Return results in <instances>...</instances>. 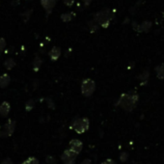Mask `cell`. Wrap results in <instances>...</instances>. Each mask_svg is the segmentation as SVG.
<instances>
[{"instance_id": "cell-4", "label": "cell", "mask_w": 164, "mask_h": 164, "mask_svg": "<svg viewBox=\"0 0 164 164\" xmlns=\"http://www.w3.org/2000/svg\"><path fill=\"white\" fill-rule=\"evenodd\" d=\"M96 90V83L91 78H86L81 83V93L84 96L88 98L94 94Z\"/></svg>"}, {"instance_id": "cell-18", "label": "cell", "mask_w": 164, "mask_h": 164, "mask_svg": "<svg viewBox=\"0 0 164 164\" xmlns=\"http://www.w3.org/2000/svg\"><path fill=\"white\" fill-rule=\"evenodd\" d=\"M22 164H39V160L36 157H29L24 162H22Z\"/></svg>"}, {"instance_id": "cell-14", "label": "cell", "mask_w": 164, "mask_h": 164, "mask_svg": "<svg viewBox=\"0 0 164 164\" xmlns=\"http://www.w3.org/2000/svg\"><path fill=\"white\" fill-rule=\"evenodd\" d=\"M14 66H16V63H14V60L12 59V58H9V59H7L4 62V67L6 68L8 71L12 70Z\"/></svg>"}, {"instance_id": "cell-9", "label": "cell", "mask_w": 164, "mask_h": 164, "mask_svg": "<svg viewBox=\"0 0 164 164\" xmlns=\"http://www.w3.org/2000/svg\"><path fill=\"white\" fill-rule=\"evenodd\" d=\"M61 55V48L58 46H54L51 48V50L48 52V56L52 60V61H56L58 60V58Z\"/></svg>"}, {"instance_id": "cell-15", "label": "cell", "mask_w": 164, "mask_h": 164, "mask_svg": "<svg viewBox=\"0 0 164 164\" xmlns=\"http://www.w3.org/2000/svg\"><path fill=\"white\" fill-rule=\"evenodd\" d=\"M88 25H89L91 33H95L99 29V24L94 20V19H93V20H91V21L88 22Z\"/></svg>"}, {"instance_id": "cell-6", "label": "cell", "mask_w": 164, "mask_h": 164, "mask_svg": "<svg viewBox=\"0 0 164 164\" xmlns=\"http://www.w3.org/2000/svg\"><path fill=\"white\" fill-rule=\"evenodd\" d=\"M76 156L77 154L71 151V150H66L61 156L63 164H74Z\"/></svg>"}, {"instance_id": "cell-1", "label": "cell", "mask_w": 164, "mask_h": 164, "mask_svg": "<svg viewBox=\"0 0 164 164\" xmlns=\"http://www.w3.org/2000/svg\"><path fill=\"white\" fill-rule=\"evenodd\" d=\"M138 101V96L136 93H125L122 94L118 99L117 105L120 106L121 108H123L125 111H132L135 106L137 104Z\"/></svg>"}, {"instance_id": "cell-3", "label": "cell", "mask_w": 164, "mask_h": 164, "mask_svg": "<svg viewBox=\"0 0 164 164\" xmlns=\"http://www.w3.org/2000/svg\"><path fill=\"white\" fill-rule=\"evenodd\" d=\"M89 127H90V122L88 118H76L72 121L70 128L71 129H74L76 133L82 134L89 129Z\"/></svg>"}, {"instance_id": "cell-16", "label": "cell", "mask_w": 164, "mask_h": 164, "mask_svg": "<svg viewBox=\"0 0 164 164\" xmlns=\"http://www.w3.org/2000/svg\"><path fill=\"white\" fill-rule=\"evenodd\" d=\"M72 16H74V14L72 13H66V14H63L62 16H61V19L64 22H69V21H71V19H72Z\"/></svg>"}, {"instance_id": "cell-17", "label": "cell", "mask_w": 164, "mask_h": 164, "mask_svg": "<svg viewBox=\"0 0 164 164\" xmlns=\"http://www.w3.org/2000/svg\"><path fill=\"white\" fill-rule=\"evenodd\" d=\"M34 106H35V101L33 99H29L25 103V110L29 112V111H31L34 108Z\"/></svg>"}, {"instance_id": "cell-11", "label": "cell", "mask_w": 164, "mask_h": 164, "mask_svg": "<svg viewBox=\"0 0 164 164\" xmlns=\"http://www.w3.org/2000/svg\"><path fill=\"white\" fill-rule=\"evenodd\" d=\"M10 75L8 74H3L2 75H0V88H6V87L10 84Z\"/></svg>"}, {"instance_id": "cell-10", "label": "cell", "mask_w": 164, "mask_h": 164, "mask_svg": "<svg viewBox=\"0 0 164 164\" xmlns=\"http://www.w3.org/2000/svg\"><path fill=\"white\" fill-rule=\"evenodd\" d=\"M10 109H11V106H10V103L7 102V101H3V102L0 104V115L2 117H7Z\"/></svg>"}, {"instance_id": "cell-2", "label": "cell", "mask_w": 164, "mask_h": 164, "mask_svg": "<svg viewBox=\"0 0 164 164\" xmlns=\"http://www.w3.org/2000/svg\"><path fill=\"white\" fill-rule=\"evenodd\" d=\"M111 18H112V14H111L110 10L104 9L95 14L94 20L102 28H107L110 24Z\"/></svg>"}, {"instance_id": "cell-25", "label": "cell", "mask_w": 164, "mask_h": 164, "mask_svg": "<svg viewBox=\"0 0 164 164\" xmlns=\"http://www.w3.org/2000/svg\"><path fill=\"white\" fill-rule=\"evenodd\" d=\"M1 164H14V163L10 158H5L4 160L1 162Z\"/></svg>"}, {"instance_id": "cell-26", "label": "cell", "mask_w": 164, "mask_h": 164, "mask_svg": "<svg viewBox=\"0 0 164 164\" xmlns=\"http://www.w3.org/2000/svg\"><path fill=\"white\" fill-rule=\"evenodd\" d=\"M82 1H83L85 6H89V5L91 4V2L93 1V0H82Z\"/></svg>"}, {"instance_id": "cell-5", "label": "cell", "mask_w": 164, "mask_h": 164, "mask_svg": "<svg viewBox=\"0 0 164 164\" xmlns=\"http://www.w3.org/2000/svg\"><path fill=\"white\" fill-rule=\"evenodd\" d=\"M16 128V122L13 120H8L2 128H0V137H10L14 133Z\"/></svg>"}, {"instance_id": "cell-19", "label": "cell", "mask_w": 164, "mask_h": 164, "mask_svg": "<svg viewBox=\"0 0 164 164\" xmlns=\"http://www.w3.org/2000/svg\"><path fill=\"white\" fill-rule=\"evenodd\" d=\"M128 158V153H125V152L121 153V154H120V160L121 161H122V162L127 161Z\"/></svg>"}, {"instance_id": "cell-27", "label": "cell", "mask_w": 164, "mask_h": 164, "mask_svg": "<svg viewBox=\"0 0 164 164\" xmlns=\"http://www.w3.org/2000/svg\"><path fill=\"white\" fill-rule=\"evenodd\" d=\"M91 163H92V162H91L90 159H89V158H87V159H84V160L82 161L80 164H91Z\"/></svg>"}, {"instance_id": "cell-7", "label": "cell", "mask_w": 164, "mask_h": 164, "mask_svg": "<svg viewBox=\"0 0 164 164\" xmlns=\"http://www.w3.org/2000/svg\"><path fill=\"white\" fill-rule=\"evenodd\" d=\"M41 4L45 9L46 14H50L53 8L56 5V0H41Z\"/></svg>"}, {"instance_id": "cell-22", "label": "cell", "mask_w": 164, "mask_h": 164, "mask_svg": "<svg viewBox=\"0 0 164 164\" xmlns=\"http://www.w3.org/2000/svg\"><path fill=\"white\" fill-rule=\"evenodd\" d=\"M46 163H49V164H56V160L54 159V157L49 156H47L46 159Z\"/></svg>"}, {"instance_id": "cell-23", "label": "cell", "mask_w": 164, "mask_h": 164, "mask_svg": "<svg viewBox=\"0 0 164 164\" xmlns=\"http://www.w3.org/2000/svg\"><path fill=\"white\" fill-rule=\"evenodd\" d=\"M101 164H117L116 163L113 159H111V158H108V159H105V160L103 162H101Z\"/></svg>"}, {"instance_id": "cell-12", "label": "cell", "mask_w": 164, "mask_h": 164, "mask_svg": "<svg viewBox=\"0 0 164 164\" xmlns=\"http://www.w3.org/2000/svg\"><path fill=\"white\" fill-rule=\"evenodd\" d=\"M42 63H43V60L41 59V58L39 56H36L35 59H34V61H33V64H32V68H33L34 71L37 72L39 70H40V68L42 66Z\"/></svg>"}, {"instance_id": "cell-8", "label": "cell", "mask_w": 164, "mask_h": 164, "mask_svg": "<svg viewBox=\"0 0 164 164\" xmlns=\"http://www.w3.org/2000/svg\"><path fill=\"white\" fill-rule=\"evenodd\" d=\"M82 148H83V144L78 139H74L70 142V150L76 154H78L81 152Z\"/></svg>"}, {"instance_id": "cell-13", "label": "cell", "mask_w": 164, "mask_h": 164, "mask_svg": "<svg viewBox=\"0 0 164 164\" xmlns=\"http://www.w3.org/2000/svg\"><path fill=\"white\" fill-rule=\"evenodd\" d=\"M156 74H157L158 78L163 79L164 78V64L157 66L156 68Z\"/></svg>"}, {"instance_id": "cell-24", "label": "cell", "mask_w": 164, "mask_h": 164, "mask_svg": "<svg viewBox=\"0 0 164 164\" xmlns=\"http://www.w3.org/2000/svg\"><path fill=\"white\" fill-rule=\"evenodd\" d=\"M63 1H64V3L67 5V6H69V7L72 6L74 3V0H63Z\"/></svg>"}, {"instance_id": "cell-21", "label": "cell", "mask_w": 164, "mask_h": 164, "mask_svg": "<svg viewBox=\"0 0 164 164\" xmlns=\"http://www.w3.org/2000/svg\"><path fill=\"white\" fill-rule=\"evenodd\" d=\"M148 77H149V72L144 71L139 75V79L140 80H148Z\"/></svg>"}, {"instance_id": "cell-20", "label": "cell", "mask_w": 164, "mask_h": 164, "mask_svg": "<svg viewBox=\"0 0 164 164\" xmlns=\"http://www.w3.org/2000/svg\"><path fill=\"white\" fill-rule=\"evenodd\" d=\"M5 47H6V41L5 39L0 38V53L5 49Z\"/></svg>"}]
</instances>
